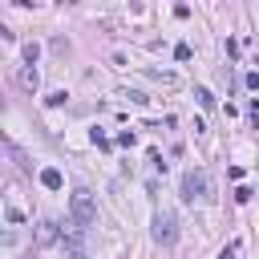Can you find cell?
<instances>
[{"instance_id": "3957f363", "label": "cell", "mask_w": 259, "mask_h": 259, "mask_svg": "<svg viewBox=\"0 0 259 259\" xmlns=\"http://www.w3.org/2000/svg\"><path fill=\"white\" fill-rule=\"evenodd\" d=\"M174 239H178V219H174V210H158V214H154V243L170 247Z\"/></svg>"}, {"instance_id": "8fae6325", "label": "cell", "mask_w": 259, "mask_h": 259, "mask_svg": "<svg viewBox=\"0 0 259 259\" xmlns=\"http://www.w3.org/2000/svg\"><path fill=\"white\" fill-rule=\"evenodd\" d=\"M65 97H69V93H65V89H57V93H49L45 101H49V105H65Z\"/></svg>"}, {"instance_id": "6da1fadb", "label": "cell", "mask_w": 259, "mask_h": 259, "mask_svg": "<svg viewBox=\"0 0 259 259\" xmlns=\"http://www.w3.org/2000/svg\"><path fill=\"white\" fill-rule=\"evenodd\" d=\"M69 223L77 231H85V227L97 223V202H93L89 190H73V198H69Z\"/></svg>"}, {"instance_id": "9a60e30c", "label": "cell", "mask_w": 259, "mask_h": 259, "mask_svg": "<svg viewBox=\"0 0 259 259\" xmlns=\"http://www.w3.org/2000/svg\"><path fill=\"white\" fill-rule=\"evenodd\" d=\"M247 113H251V121H255V130H259V97L251 101V109H247Z\"/></svg>"}, {"instance_id": "277c9868", "label": "cell", "mask_w": 259, "mask_h": 259, "mask_svg": "<svg viewBox=\"0 0 259 259\" xmlns=\"http://www.w3.org/2000/svg\"><path fill=\"white\" fill-rule=\"evenodd\" d=\"M61 247H65L73 259H85V255H89V251H85V239H81V231H77V227H73L69 235H61Z\"/></svg>"}, {"instance_id": "30bf717a", "label": "cell", "mask_w": 259, "mask_h": 259, "mask_svg": "<svg viewBox=\"0 0 259 259\" xmlns=\"http://www.w3.org/2000/svg\"><path fill=\"white\" fill-rule=\"evenodd\" d=\"M89 138H93V146H97V150H109V138H105V134H101V130H93V134H89Z\"/></svg>"}, {"instance_id": "7c38bea8", "label": "cell", "mask_w": 259, "mask_h": 259, "mask_svg": "<svg viewBox=\"0 0 259 259\" xmlns=\"http://www.w3.org/2000/svg\"><path fill=\"white\" fill-rule=\"evenodd\" d=\"M235 255H239V243H227V247L219 251V259H235Z\"/></svg>"}, {"instance_id": "ba28073f", "label": "cell", "mask_w": 259, "mask_h": 259, "mask_svg": "<svg viewBox=\"0 0 259 259\" xmlns=\"http://www.w3.org/2000/svg\"><path fill=\"white\" fill-rule=\"evenodd\" d=\"M36 239H40V243H53V239H57V223H40Z\"/></svg>"}, {"instance_id": "5bb4252c", "label": "cell", "mask_w": 259, "mask_h": 259, "mask_svg": "<svg viewBox=\"0 0 259 259\" xmlns=\"http://www.w3.org/2000/svg\"><path fill=\"white\" fill-rule=\"evenodd\" d=\"M243 85H247V89H259V73H247V77H243Z\"/></svg>"}, {"instance_id": "9c48e42d", "label": "cell", "mask_w": 259, "mask_h": 259, "mask_svg": "<svg viewBox=\"0 0 259 259\" xmlns=\"http://www.w3.org/2000/svg\"><path fill=\"white\" fill-rule=\"evenodd\" d=\"M36 57H40V45H36V40H28V45H24V65H32Z\"/></svg>"}, {"instance_id": "4fadbf2b", "label": "cell", "mask_w": 259, "mask_h": 259, "mask_svg": "<svg viewBox=\"0 0 259 259\" xmlns=\"http://www.w3.org/2000/svg\"><path fill=\"white\" fill-rule=\"evenodd\" d=\"M117 146H134V130H121L117 134Z\"/></svg>"}, {"instance_id": "8992f818", "label": "cell", "mask_w": 259, "mask_h": 259, "mask_svg": "<svg viewBox=\"0 0 259 259\" xmlns=\"http://www.w3.org/2000/svg\"><path fill=\"white\" fill-rule=\"evenodd\" d=\"M40 186H45V190H61V186H65V174H61L57 166H45V170H40Z\"/></svg>"}, {"instance_id": "7a4b0ae2", "label": "cell", "mask_w": 259, "mask_h": 259, "mask_svg": "<svg viewBox=\"0 0 259 259\" xmlns=\"http://www.w3.org/2000/svg\"><path fill=\"white\" fill-rule=\"evenodd\" d=\"M182 198H186V202L210 198V178H206V170H186V174H182Z\"/></svg>"}, {"instance_id": "52a82bcc", "label": "cell", "mask_w": 259, "mask_h": 259, "mask_svg": "<svg viewBox=\"0 0 259 259\" xmlns=\"http://www.w3.org/2000/svg\"><path fill=\"white\" fill-rule=\"evenodd\" d=\"M194 101H198V105H206V109H210V105H214V93H210V89H206V85H198V89H194Z\"/></svg>"}, {"instance_id": "5b68a950", "label": "cell", "mask_w": 259, "mask_h": 259, "mask_svg": "<svg viewBox=\"0 0 259 259\" xmlns=\"http://www.w3.org/2000/svg\"><path fill=\"white\" fill-rule=\"evenodd\" d=\"M16 85H20L24 93H32V89L40 85V73H36L32 65H20V69H16Z\"/></svg>"}]
</instances>
